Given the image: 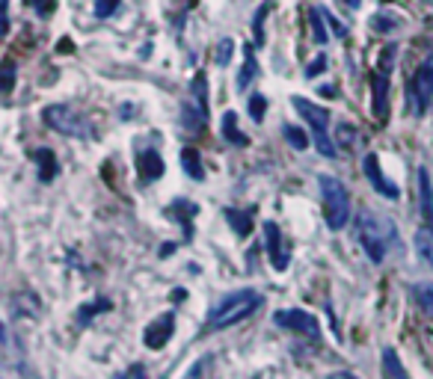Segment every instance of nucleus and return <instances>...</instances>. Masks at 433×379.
Listing matches in <instances>:
<instances>
[{
	"mask_svg": "<svg viewBox=\"0 0 433 379\" xmlns=\"http://www.w3.org/2000/svg\"><path fill=\"white\" fill-rule=\"evenodd\" d=\"M419 202H421V219H425L427 228H433V184L427 169H419Z\"/></svg>",
	"mask_w": 433,
	"mask_h": 379,
	"instance_id": "obj_13",
	"label": "nucleus"
},
{
	"mask_svg": "<svg viewBox=\"0 0 433 379\" xmlns=\"http://www.w3.org/2000/svg\"><path fill=\"white\" fill-rule=\"evenodd\" d=\"M309 18H312V36H314V42L323 45V42L330 39V33L323 30V15H321V9H312Z\"/></svg>",
	"mask_w": 433,
	"mask_h": 379,
	"instance_id": "obj_28",
	"label": "nucleus"
},
{
	"mask_svg": "<svg viewBox=\"0 0 433 379\" xmlns=\"http://www.w3.org/2000/svg\"><path fill=\"white\" fill-rule=\"evenodd\" d=\"M416 252H419V258L425 261L430 270H433V228H419L416 232Z\"/></svg>",
	"mask_w": 433,
	"mask_h": 379,
	"instance_id": "obj_18",
	"label": "nucleus"
},
{
	"mask_svg": "<svg viewBox=\"0 0 433 379\" xmlns=\"http://www.w3.org/2000/svg\"><path fill=\"white\" fill-rule=\"evenodd\" d=\"M321 198H323V219L332 232H341L344 225L350 223V193L339 178L332 175H321Z\"/></svg>",
	"mask_w": 433,
	"mask_h": 379,
	"instance_id": "obj_3",
	"label": "nucleus"
},
{
	"mask_svg": "<svg viewBox=\"0 0 433 379\" xmlns=\"http://www.w3.org/2000/svg\"><path fill=\"white\" fill-rule=\"evenodd\" d=\"M268 12H270V3H261L259 12H255V18H252V36H255V42L259 45H264V18H268Z\"/></svg>",
	"mask_w": 433,
	"mask_h": 379,
	"instance_id": "obj_26",
	"label": "nucleus"
},
{
	"mask_svg": "<svg viewBox=\"0 0 433 379\" xmlns=\"http://www.w3.org/2000/svg\"><path fill=\"white\" fill-rule=\"evenodd\" d=\"M252 214H255V207H252V211H225L232 228H234V232H238L241 237H250V232H252Z\"/></svg>",
	"mask_w": 433,
	"mask_h": 379,
	"instance_id": "obj_20",
	"label": "nucleus"
},
{
	"mask_svg": "<svg viewBox=\"0 0 433 379\" xmlns=\"http://www.w3.org/2000/svg\"><path fill=\"white\" fill-rule=\"evenodd\" d=\"M412 296H416L419 308L433 320V282H419L412 285Z\"/></svg>",
	"mask_w": 433,
	"mask_h": 379,
	"instance_id": "obj_19",
	"label": "nucleus"
},
{
	"mask_svg": "<svg viewBox=\"0 0 433 379\" xmlns=\"http://www.w3.org/2000/svg\"><path fill=\"white\" fill-rule=\"evenodd\" d=\"M163 157L154 152V148H143L140 154H137V172H140L143 181H157V178L163 175Z\"/></svg>",
	"mask_w": 433,
	"mask_h": 379,
	"instance_id": "obj_12",
	"label": "nucleus"
},
{
	"mask_svg": "<svg viewBox=\"0 0 433 379\" xmlns=\"http://www.w3.org/2000/svg\"><path fill=\"white\" fill-rule=\"evenodd\" d=\"M259 305H261L259 291H234V294H229L225 299L216 303V308L208 317V329L211 332H220V329H229L234 323L247 320L252 311H259Z\"/></svg>",
	"mask_w": 433,
	"mask_h": 379,
	"instance_id": "obj_2",
	"label": "nucleus"
},
{
	"mask_svg": "<svg viewBox=\"0 0 433 379\" xmlns=\"http://www.w3.org/2000/svg\"><path fill=\"white\" fill-rule=\"evenodd\" d=\"M232 51H234V42L232 39H223V42L216 45V65H229Z\"/></svg>",
	"mask_w": 433,
	"mask_h": 379,
	"instance_id": "obj_30",
	"label": "nucleus"
},
{
	"mask_svg": "<svg viewBox=\"0 0 433 379\" xmlns=\"http://www.w3.org/2000/svg\"><path fill=\"white\" fill-rule=\"evenodd\" d=\"M39 163H42V169H39V178H42V181H51V178L57 175V163H54V154L51 152H36L33 154Z\"/></svg>",
	"mask_w": 433,
	"mask_h": 379,
	"instance_id": "obj_25",
	"label": "nucleus"
},
{
	"mask_svg": "<svg viewBox=\"0 0 433 379\" xmlns=\"http://www.w3.org/2000/svg\"><path fill=\"white\" fill-rule=\"evenodd\" d=\"M181 166H184V172L193 178V181H202L205 178V166H202V157L199 152H196L193 145H187L184 152H181Z\"/></svg>",
	"mask_w": 433,
	"mask_h": 379,
	"instance_id": "obj_17",
	"label": "nucleus"
},
{
	"mask_svg": "<svg viewBox=\"0 0 433 379\" xmlns=\"http://www.w3.org/2000/svg\"><path fill=\"white\" fill-rule=\"evenodd\" d=\"M330 379H359V376H353L348 371H336V373H330Z\"/></svg>",
	"mask_w": 433,
	"mask_h": 379,
	"instance_id": "obj_37",
	"label": "nucleus"
},
{
	"mask_svg": "<svg viewBox=\"0 0 433 379\" xmlns=\"http://www.w3.org/2000/svg\"><path fill=\"white\" fill-rule=\"evenodd\" d=\"M223 139H229L234 145H250V136L241 131L238 113H234V110H225L223 113Z\"/></svg>",
	"mask_w": 433,
	"mask_h": 379,
	"instance_id": "obj_16",
	"label": "nucleus"
},
{
	"mask_svg": "<svg viewBox=\"0 0 433 379\" xmlns=\"http://www.w3.org/2000/svg\"><path fill=\"white\" fill-rule=\"evenodd\" d=\"M344 3H348L350 9H356V6H359V0H344Z\"/></svg>",
	"mask_w": 433,
	"mask_h": 379,
	"instance_id": "obj_39",
	"label": "nucleus"
},
{
	"mask_svg": "<svg viewBox=\"0 0 433 379\" xmlns=\"http://www.w3.org/2000/svg\"><path fill=\"white\" fill-rule=\"evenodd\" d=\"M430 101H433V54L421 59L410 81V110L416 116H421Z\"/></svg>",
	"mask_w": 433,
	"mask_h": 379,
	"instance_id": "obj_6",
	"label": "nucleus"
},
{
	"mask_svg": "<svg viewBox=\"0 0 433 379\" xmlns=\"http://www.w3.org/2000/svg\"><path fill=\"white\" fill-rule=\"evenodd\" d=\"M172 329H175V314H172V311L161 314L157 320H152L149 326H145V335H143L145 347H149V350H161V347L170 341Z\"/></svg>",
	"mask_w": 433,
	"mask_h": 379,
	"instance_id": "obj_10",
	"label": "nucleus"
},
{
	"mask_svg": "<svg viewBox=\"0 0 433 379\" xmlns=\"http://www.w3.org/2000/svg\"><path fill=\"white\" fill-rule=\"evenodd\" d=\"M321 15H323V21H327V24L332 27V33H336L339 39H344V36H348V27H344V24H339V18H336V15H330L327 9H321Z\"/></svg>",
	"mask_w": 433,
	"mask_h": 379,
	"instance_id": "obj_33",
	"label": "nucleus"
},
{
	"mask_svg": "<svg viewBox=\"0 0 433 379\" xmlns=\"http://www.w3.org/2000/svg\"><path fill=\"white\" fill-rule=\"evenodd\" d=\"M392 59H395V48H386L380 57V65L374 68L371 77V95H374V116L386 119L389 116V72H392Z\"/></svg>",
	"mask_w": 433,
	"mask_h": 379,
	"instance_id": "obj_7",
	"label": "nucleus"
},
{
	"mask_svg": "<svg viewBox=\"0 0 433 379\" xmlns=\"http://www.w3.org/2000/svg\"><path fill=\"white\" fill-rule=\"evenodd\" d=\"M81 320H90V317H95V314H101V311H110V303L107 299H98V303H92V305H83L81 308Z\"/></svg>",
	"mask_w": 433,
	"mask_h": 379,
	"instance_id": "obj_31",
	"label": "nucleus"
},
{
	"mask_svg": "<svg viewBox=\"0 0 433 379\" xmlns=\"http://www.w3.org/2000/svg\"><path fill=\"white\" fill-rule=\"evenodd\" d=\"M273 323L282 326V329H291V332H303L318 341L321 338V326L318 320L309 314V311H300V308H282V311L273 314Z\"/></svg>",
	"mask_w": 433,
	"mask_h": 379,
	"instance_id": "obj_8",
	"label": "nucleus"
},
{
	"mask_svg": "<svg viewBox=\"0 0 433 379\" xmlns=\"http://www.w3.org/2000/svg\"><path fill=\"white\" fill-rule=\"evenodd\" d=\"M264 113H268V98L259 95V92L250 95V116L255 119V122H261Z\"/></svg>",
	"mask_w": 433,
	"mask_h": 379,
	"instance_id": "obj_29",
	"label": "nucleus"
},
{
	"mask_svg": "<svg viewBox=\"0 0 433 379\" xmlns=\"http://www.w3.org/2000/svg\"><path fill=\"white\" fill-rule=\"evenodd\" d=\"M356 237H359V246L365 249V255L371 258V264H383L389 249L398 243V228L389 216L374 214L365 207L356 216Z\"/></svg>",
	"mask_w": 433,
	"mask_h": 379,
	"instance_id": "obj_1",
	"label": "nucleus"
},
{
	"mask_svg": "<svg viewBox=\"0 0 433 379\" xmlns=\"http://www.w3.org/2000/svg\"><path fill=\"white\" fill-rule=\"evenodd\" d=\"M353 143H356V127H350L348 122H341V125L336 127V145L353 148Z\"/></svg>",
	"mask_w": 433,
	"mask_h": 379,
	"instance_id": "obj_27",
	"label": "nucleus"
},
{
	"mask_svg": "<svg viewBox=\"0 0 433 379\" xmlns=\"http://www.w3.org/2000/svg\"><path fill=\"white\" fill-rule=\"evenodd\" d=\"M9 30V0H0V36H6Z\"/></svg>",
	"mask_w": 433,
	"mask_h": 379,
	"instance_id": "obj_35",
	"label": "nucleus"
},
{
	"mask_svg": "<svg viewBox=\"0 0 433 379\" xmlns=\"http://www.w3.org/2000/svg\"><path fill=\"white\" fill-rule=\"evenodd\" d=\"M119 9V0H95V15L98 18H110Z\"/></svg>",
	"mask_w": 433,
	"mask_h": 379,
	"instance_id": "obj_32",
	"label": "nucleus"
},
{
	"mask_svg": "<svg viewBox=\"0 0 433 379\" xmlns=\"http://www.w3.org/2000/svg\"><path fill=\"white\" fill-rule=\"evenodd\" d=\"M282 136L288 139V145H294L297 152L309 148V136H306V131H300L297 125H282Z\"/></svg>",
	"mask_w": 433,
	"mask_h": 379,
	"instance_id": "obj_23",
	"label": "nucleus"
},
{
	"mask_svg": "<svg viewBox=\"0 0 433 379\" xmlns=\"http://www.w3.org/2000/svg\"><path fill=\"white\" fill-rule=\"evenodd\" d=\"M264 237H268V252H270V264H273V270H285L288 267V249H285V237L279 232V225L276 223H264Z\"/></svg>",
	"mask_w": 433,
	"mask_h": 379,
	"instance_id": "obj_11",
	"label": "nucleus"
},
{
	"mask_svg": "<svg viewBox=\"0 0 433 379\" xmlns=\"http://www.w3.org/2000/svg\"><path fill=\"white\" fill-rule=\"evenodd\" d=\"M362 169H365V178L371 181V187L377 190V193L383 196V198H401V190L389 181L386 175H383V169H380V161H377V154H365V161H362Z\"/></svg>",
	"mask_w": 433,
	"mask_h": 379,
	"instance_id": "obj_9",
	"label": "nucleus"
},
{
	"mask_svg": "<svg viewBox=\"0 0 433 379\" xmlns=\"http://www.w3.org/2000/svg\"><path fill=\"white\" fill-rule=\"evenodd\" d=\"M383 371L389 373V379H407V371L401 367L395 350H383Z\"/></svg>",
	"mask_w": 433,
	"mask_h": 379,
	"instance_id": "obj_24",
	"label": "nucleus"
},
{
	"mask_svg": "<svg viewBox=\"0 0 433 379\" xmlns=\"http://www.w3.org/2000/svg\"><path fill=\"white\" fill-rule=\"evenodd\" d=\"M190 101L199 104L205 113H208V83H205V74H196L190 83Z\"/></svg>",
	"mask_w": 433,
	"mask_h": 379,
	"instance_id": "obj_21",
	"label": "nucleus"
},
{
	"mask_svg": "<svg viewBox=\"0 0 433 379\" xmlns=\"http://www.w3.org/2000/svg\"><path fill=\"white\" fill-rule=\"evenodd\" d=\"M42 122L51 127V131L63 134V136H74V139H90L92 136V127H90V122H86V116L77 107H68V104L45 107Z\"/></svg>",
	"mask_w": 433,
	"mask_h": 379,
	"instance_id": "obj_4",
	"label": "nucleus"
},
{
	"mask_svg": "<svg viewBox=\"0 0 433 379\" xmlns=\"http://www.w3.org/2000/svg\"><path fill=\"white\" fill-rule=\"evenodd\" d=\"M181 119H184V127L190 134H199L202 127H205V122H208V113H205V110L196 104V101H190V98H187L184 101V107H181Z\"/></svg>",
	"mask_w": 433,
	"mask_h": 379,
	"instance_id": "obj_15",
	"label": "nucleus"
},
{
	"mask_svg": "<svg viewBox=\"0 0 433 379\" xmlns=\"http://www.w3.org/2000/svg\"><path fill=\"white\" fill-rule=\"evenodd\" d=\"M323 68H327V57H318L314 63L306 65V77H318V74L323 72Z\"/></svg>",
	"mask_w": 433,
	"mask_h": 379,
	"instance_id": "obj_34",
	"label": "nucleus"
},
{
	"mask_svg": "<svg viewBox=\"0 0 433 379\" xmlns=\"http://www.w3.org/2000/svg\"><path fill=\"white\" fill-rule=\"evenodd\" d=\"M0 341H6V329H3V323H0Z\"/></svg>",
	"mask_w": 433,
	"mask_h": 379,
	"instance_id": "obj_40",
	"label": "nucleus"
},
{
	"mask_svg": "<svg viewBox=\"0 0 433 379\" xmlns=\"http://www.w3.org/2000/svg\"><path fill=\"white\" fill-rule=\"evenodd\" d=\"M60 48H63V54H72L74 45H72V42H60Z\"/></svg>",
	"mask_w": 433,
	"mask_h": 379,
	"instance_id": "obj_38",
	"label": "nucleus"
},
{
	"mask_svg": "<svg viewBox=\"0 0 433 379\" xmlns=\"http://www.w3.org/2000/svg\"><path fill=\"white\" fill-rule=\"evenodd\" d=\"M24 3L33 6L39 15H51V12H54V6H45V0H24Z\"/></svg>",
	"mask_w": 433,
	"mask_h": 379,
	"instance_id": "obj_36",
	"label": "nucleus"
},
{
	"mask_svg": "<svg viewBox=\"0 0 433 379\" xmlns=\"http://www.w3.org/2000/svg\"><path fill=\"white\" fill-rule=\"evenodd\" d=\"M15 63L12 59H3V63H0V95H9L12 92V86H15Z\"/></svg>",
	"mask_w": 433,
	"mask_h": 379,
	"instance_id": "obj_22",
	"label": "nucleus"
},
{
	"mask_svg": "<svg viewBox=\"0 0 433 379\" xmlns=\"http://www.w3.org/2000/svg\"><path fill=\"white\" fill-rule=\"evenodd\" d=\"M291 104H294V110H297V113L309 122L318 152H321L323 157H336L339 148H336V139H330V110L312 104V101H306V98H294Z\"/></svg>",
	"mask_w": 433,
	"mask_h": 379,
	"instance_id": "obj_5",
	"label": "nucleus"
},
{
	"mask_svg": "<svg viewBox=\"0 0 433 379\" xmlns=\"http://www.w3.org/2000/svg\"><path fill=\"white\" fill-rule=\"evenodd\" d=\"M259 59H255V48L252 45H243V65H241V72H238V89L243 92L255 77H259Z\"/></svg>",
	"mask_w": 433,
	"mask_h": 379,
	"instance_id": "obj_14",
	"label": "nucleus"
}]
</instances>
